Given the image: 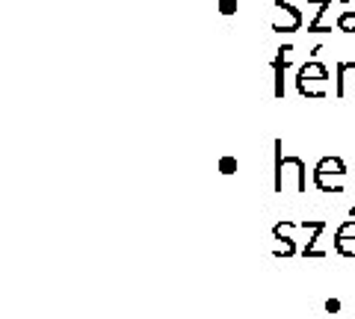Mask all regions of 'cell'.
Here are the masks:
<instances>
[{"label": "cell", "mask_w": 355, "mask_h": 319, "mask_svg": "<svg viewBox=\"0 0 355 319\" xmlns=\"http://www.w3.org/2000/svg\"><path fill=\"white\" fill-rule=\"evenodd\" d=\"M272 190L275 192H305V163L299 157H284L282 139H275V172H272Z\"/></svg>", "instance_id": "cell-1"}, {"label": "cell", "mask_w": 355, "mask_h": 319, "mask_svg": "<svg viewBox=\"0 0 355 319\" xmlns=\"http://www.w3.org/2000/svg\"><path fill=\"white\" fill-rule=\"evenodd\" d=\"M275 9H279V15L272 21V30L275 33H296L302 27V12L296 9L293 0H272Z\"/></svg>", "instance_id": "cell-2"}, {"label": "cell", "mask_w": 355, "mask_h": 319, "mask_svg": "<svg viewBox=\"0 0 355 319\" xmlns=\"http://www.w3.org/2000/svg\"><path fill=\"white\" fill-rule=\"evenodd\" d=\"M293 62V45L279 48V57L272 60V74H275V98H284V71Z\"/></svg>", "instance_id": "cell-3"}, {"label": "cell", "mask_w": 355, "mask_h": 319, "mask_svg": "<svg viewBox=\"0 0 355 319\" xmlns=\"http://www.w3.org/2000/svg\"><path fill=\"white\" fill-rule=\"evenodd\" d=\"M296 89L308 101H323L329 95V77H320V80H305V77H296Z\"/></svg>", "instance_id": "cell-4"}, {"label": "cell", "mask_w": 355, "mask_h": 319, "mask_svg": "<svg viewBox=\"0 0 355 319\" xmlns=\"http://www.w3.org/2000/svg\"><path fill=\"white\" fill-rule=\"evenodd\" d=\"M340 101L355 98V62H340L338 65V92Z\"/></svg>", "instance_id": "cell-5"}, {"label": "cell", "mask_w": 355, "mask_h": 319, "mask_svg": "<svg viewBox=\"0 0 355 319\" xmlns=\"http://www.w3.org/2000/svg\"><path fill=\"white\" fill-rule=\"evenodd\" d=\"M314 174H326V178H343L347 174V163H343L340 157H323L317 163V169H314Z\"/></svg>", "instance_id": "cell-6"}, {"label": "cell", "mask_w": 355, "mask_h": 319, "mask_svg": "<svg viewBox=\"0 0 355 319\" xmlns=\"http://www.w3.org/2000/svg\"><path fill=\"white\" fill-rule=\"evenodd\" d=\"M296 77H305V80H320V77H329V69L323 62H317V60H311V62H305L302 69H299V74Z\"/></svg>", "instance_id": "cell-7"}, {"label": "cell", "mask_w": 355, "mask_h": 319, "mask_svg": "<svg viewBox=\"0 0 355 319\" xmlns=\"http://www.w3.org/2000/svg\"><path fill=\"white\" fill-rule=\"evenodd\" d=\"M314 183L320 192H331V195H340L343 186L338 183V178H326V174H314Z\"/></svg>", "instance_id": "cell-8"}, {"label": "cell", "mask_w": 355, "mask_h": 319, "mask_svg": "<svg viewBox=\"0 0 355 319\" xmlns=\"http://www.w3.org/2000/svg\"><path fill=\"white\" fill-rule=\"evenodd\" d=\"M335 251L343 257H355V239L352 237H335Z\"/></svg>", "instance_id": "cell-9"}, {"label": "cell", "mask_w": 355, "mask_h": 319, "mask_svg": "<svg viewBox=\"0 0 355 319\" xmlns=\"http://www.w3.org/2000/svg\"><path fill=\"white\" fill-rule=\"evenodd\" d=\"M335 27H338L340 33H349V36H352V33H355V12H340Z\"/></svg>", "instance_id": "cell-10"}, {"label": "cell", "mask_w": 355, "mask_h": 319, "mask_svg": "<svg viewBox=\"0 0 355 319\" xmlns=\"http://www.w3.org/2000/svg\"><path fill=\"white\" fill-rule=\"evenodd\" d=\"M219 169H222V174H234L237 172V160L234 157H222L219 160Z\"/></svg>", "instance_id": "cell-11"}, {"label": "cell", "mask_w": 355, "mask_h": 319, "mask_svg": "<svg viewBox=\"0 0 355 319\" xmlns=\"http://www.w3.org/2000/svg\"><path fill=\"white\" fill-rule=\"evenodd\" d=\"M335 237H352L355 239V219H347L340 228H338V234Z\"/></svg>", "instance_id": "cell-12"}, {"label": "cell", "mask_w": 355, "mask_h": 319, "mask_svg": "<svg viewBox=\"0 0 355 319\" xmlns=\"http://www.w3.org/2000/svg\"><path fill=\"white\" fill-rule=\"evenodd\" d=\"M219 12L222 15H234L237 12V0H219Z\"/></svg>", "instance_id": "cell-13"}, {"label": "cell", "mask_w": 355, "mask_h": 319, "mask_svg": "<svg viewBox=\"0 0 355 319\" xmlns=\"http://www.w3.org/2000/svg\"><path fill=\"white\" fill-rule=\"evenodd\" d=\"M326 311H329V313H338V311H340V302H338V299H329V302H326Z\"/></svg>", "instance_id": "cell-14"}]
</instances>
